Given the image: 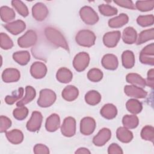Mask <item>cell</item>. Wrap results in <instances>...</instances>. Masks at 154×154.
<instances>
[{
    "mask_svg": "<svg viewBox=\"0 0 154 154\" xmlns=\"http://www.w3.org/2000/svg\"><path fill=\"white\" fill-rule=\"evenodd\" d=\"M129 21L127 14L121 13L119 16L114 17L108 20V26L112 28H118L122 27Z\"/></svg>",
    "mask_w": 154,
    "mask_h": 154,
    "instance_id": "7402d4cb",
    "label": "cell"
},
{
    "mask_svg": "<svg viewBox=\"0 0 154 154\" xmlns=\"http://www.w3.org/2000/svg\"><path fill=\"white\" fill-rule=\"evenodd\" d=\"M139 60L142 64L154 65V44L153 43L147 45L141 50Z\"/></svg>",
    "mask_w": 154,
    "mask_h": 154,
    "instance_id": "5b68a950",
    "label": "cell"
},
{
    "mask_svg": "<svg viewBox=\"0 0 154 154\" xmlns=\"http://www.w3.org/2000/svg\"><path fill=\"white\" fill-rule=\"evenodd\" d=\"M87 77L90 81L97 82L100 81L102 79L103 73L100 69L97 68H93L90 69L88 72Z\"/></svg>",
    "mask_w": 154,
    "mask_h": 154,
    "instance_id": "b9f144b4",
    "label": "cell"
},
{
    "mask_svg": "<svg viewBox=\"0 0 154 154\" xmlns=\"http://www.w3.org/2000/svg\"><path fill=\"white\" fill-rule=\"evenodd\" d=\"M146 85L151 88L153 87L154 85V69H151L147 72V81H146Z\"/></svg>",
    "mask_w": 154,
    "mask_h": 154,
    "instance_id": "681fc988",
    "label": "cell"
},
{
    "mask_svg": "<svg viewBox=\"0 0 154 154\" xmlns=\"http://www.w3.org/2000/svg\"><path fill=\"white\" fill-rule=\"evenodd\" d=\"M101 63L105 69L110 70H114L118 67L119 61L117 57L115 55L108 54L103 57Z\"/></svg>",
    "mask_w": 154,
    "mask_h": 154,
    "instance_id": "e0dca14e",
    "label": "cell"
},
{
    "mask_svg": "<svg viewBox=\"0 0 154 154\" xmlns=\"http://www.w3.org/2000/svg\"><path fill=\"white\" fill-rule=\"evenodd\" d=\"M85 100L88 105L94 106L98 104L100 102L101 95L96 90H90L85 94Z\"/></svg>",
    "mask_w": 154,
    "mask_h": 154,
    "instance_id": "1f68e13d",
    "label": "cell"
},
{
    "mask_svg": "<svg viewBox=\"0 0 154 154\" xmlns=\"http://www.w3.org/2000/svg\"><path fill=\"white\" fill-rule=\"evenodd\" d=\"M56 99V94L53 90L48 88L42 89L40 91L37 104L40 107L47 108L51 106L55 102Z\"/></svg>",
    "mask_w": 154,
    "mask_h": 154,
    "instance_id": "3957f363",
    "label": "cell"
},
{
    "mask_svg": "<svg viewBox=\"0 0 154 154\" xmlns=\"http://www.w3.org/2000/svg\"><path fill=\"white\" fill-rule=\"evenodd\" d=\"M4 27L11 34L13 35H17L25 29L26 24L22 20H17L5 24Z\"/></svg>",
    "mask_w": 154,
    "mask_h": 154,
    "instance_id": "2e32d148",
    "label": "cell"
},
{
    "mask_svg": "<svg viewBox=\"0 0 154 154\" xmlns=\"http://www.w3.org/2000/svg\"><path fill=\"white\" fill-rule=\"evenodd\" d=\"M61 95L64 100L69 102L73 101L78 97L79 90L73 85H67L63 89Z\"/></svg>",
    "mask_w": 154,
    "mask_h": 154,
    "instance_id": "ffe728a7",
    "label": "cell"
},
{
    "mask_svg": "<svg viewBox=\"0 0 154 154\" xmlns=\"http://www.w3.org/2000/svg\"><path fill=\"white\" fill-rule=\"evenodd\" d=\"M37 40V35L36 32L31 29L27 31L24 35L18 38L17 44L21 48H27L34 45Z\"/></svg>",
    "mask_w": 154,
    "mask_h": 154,
    "instance_id": "52a82bcc",
    "label": "cell"
},
{
    "mask_svg": "<svg viewBox=\"0 0 154 154\" xmlns=\"http://www.w3.org/2000/svg\"><path fill=\"white\" fill-rule=\"evenodd\" d=\"M122 39L126 44H134L137 39V32L136 30L131 26L126 27L123 31Z\"/></svg>",
    "mask_w": 154,
    "mask_h": 154,
    "instance_id": "44dd1931",
    "label": "cell"
},
{
    "mask_svg": "<svg viewBox=\"0 0 154 154\" xmlns=\"http://www.w3.org/2000/svg\"><path fill=\"white\" fill-rule=\"evenodd\" d=\"M24 90L22 87H20L17 91H14L12 95H7L5 98V102L8 105H12L17 100H19L23 96Z\"/></svg>",
    "mask_w": 154,
    "mask_h": 154,
    "instance_id": "ab89813d",
    "label": "cell"
},
{
    "mask_svg": "<svg viewBox=\"0 0 154 154\" xmlns=\"http://www.w3.org/2000/svg\"><path fill=\"white\" fill-rule=\"evenodd\" d=\"M34 153L35 154H48L49 153V148L42 144H37L34 147Z\"/></svg>",
    "mask_w": 154,
    "mask_h": 154,
    "instance_id": "7dc6e473",
    "label": "cell"
},
{
    "mask_svg": "<svg viewBox=\"0 0 154 154\" xmlns=\"http://www.w3.org/2000/svg\"><path fill=\"white\" fill-rule=\"evenodd\" d=\"M1 48L3 49L7 50L11 49L13 46V42L10 37L5 33L1 32Z\"/></svg>",
    "mask_w": 154,
    "mask_h": 154,
    "instance_id": "ee69618b",
    "label": "cell"
},
{
    "mask_svg": "<svg viewBox=\"0 0 154 154\" xmlns=\"http://www.w3.org/2000/svg\"><path fill=\"white\" fill-rule=\"evenodd\" d=\"M121 37V33L119 31L108 32L104 34L103 42L105 46L108 48H114L117 46Z\"/></svg>",
    "mask_w": 154,
    "mask_h": 154,
    "instance_id": "4fadbf2b",
    "label": "cell"
},
{
    "mask_svg": "<svg viewBox=\"0 0 154 154\" xmlns=\"http://www.w3.org/2000/svg\"><path fill=\"white\" fill-rule=\"evenodd\" d=\"M111 132L108 128H103L100 129L97 134L93 139V144L96 146H102L105 145L111 138Z\"/></svg>",
    "mask_w": 154,
    "mask_h": 154,
    "instance_id": "7c38bea8",
    "label": "cell"
},
{
    "mask_svg": "<svg viewBox=\"0 0 154 154\" xmlns=\"http://www.w3.org/2000/svg\"><path fill=\"white\" fill-rule=\"evenodd\" d=\"M122 123L124 127L127 129H135L139 123V120L137 116L134 115H125L122 119Z\"/></svg>",
    "mask_w": 154,
    "mask_h": 154,
    "instance_id": "d6a6232c",
    "label": "cell"
},
{
    "mask_svg": "<svg viewBox=\"0 0 154 154\" xmlns=\"http://www.w3.org/2000/svg\"><path fill=\"white\" fill-rule=\"evenodd\" d=\"M114 2L118 5L124 8L132 10H134L135 8V5L134 4L133 2L130 0H116L114 1Z\"/></svg>",
    "mask_w": 154,
    "mask_h": 154,
    "instance_id": "bcb514c9",
    "label": "cell"
},
{
    "mask_svg": "<svg viewBox=\"0 0 154 154\" xmlns=\"http://www.w3.org/2000/svg\"><path fill=\"white\" fill-rule=\"evenodd\" d=\"M126 107L129 112L134 114H139L143 109L142 103L135 99L128 100L126 103Z\"/></svg>",
    "mask_w": 154,
    "mask_h": 154,
    "instance_id": "4dcf8cb0",
    "label": "cell"
},
{
    "mask_svg": "<svg viewBox=\"0 0 154 154\" xmlns=\"http://www.w3.org/2000/svg\"><path fill=\"white\" fill-rule=\"evenodd\" d=\"M35 96H36L35 90L30 85L26 86L25 87V96L22 99L19 100L16 103L17 106L20 107V106H25L26 104L31 102L35 98Z\"/></svg>",
    "mask_w": 154,
    "mask_h": 154,
    "instance_id": "603a6c76",
    "label": "cell"
},
{
    "mask_svg": "<svg viewBox=\"0 0 154 154\" xmlns=\"http://www.w3.org/2000/svg\"><path fill=\"white\" fill-rule=\"evenodd\" d=\"M44 32L46 38L49 42L57 47H61L69 52L67 42L64 37L58 30L49 26L45 29Z\"/></svg>",
    "mask_w": 154,
    "mask_h": 154,
    "instance_id": "6da1fadb",
    "label": "cell"
},
{
    "mask_svg": "<svg viewBox=\"0 0 154 154\" xmlns=\"http://www.w3.org/2000/svg\"><path fill=\"white\" fill-rule=\"evenodd\" d=\"M124 91L128 96L138 99L144 98L147 95V93L143 88L135 85H125Z\"/></svg>",
    "mask_w": 154,
    "mask_h": 154,
    "instance_id": "9a60e30c",
    "label": "cell"
},
{
    "mask_svg": "<svg viewBox=\"0 0 154 154\" xmlns=\"http://www.w3.org/2000/svg\"><path fill=\"white\" fill-rule=\"evenodd\" d=\"M60 119L57 114L54 113L49 116L45 123V128L49 132H55L60 127Z\"/></svg>",
    "mask_w": 154,
    "mask_h": 154,
    "instance_id": "d6986e66",
    "label": "cell"
},
{
    "mask_svg": "<svg viewBox=\"0 0 154 154\" xmlns=\"http://www.w3.org/2000/svg\"><path fill=\"white\" fill-rule=\"evenodd\" d=\"M43 120V116L39 111H35L32 112L30 119L26 123V128L29 131L35 132L40 129Z\"/></svg>",
    "mask_w": 154,
    "mask_h": 154,
    "instance_id": "9c48e42d",
    "label": "cell"
},
{
    "mask_svg": "<svg viewBox=\"0 0 154 154\" xmlns=\"http://www.w3.org/2000/svg\"><path fill=\"white\" fill-rule=\"evenodd\" d=\"M29 111L25 106H20L13 110V114L14 117L18 120H24L28 116Z\"/></svg>",
    "mask_w": 154,
    "mask_h": 154,
    "instance_id": "7bdbcfd3",
    "label": "cell"
},
{
    "mask_svg": "<svg viewBox=\"0 0 154 154\" xmlns=\"http://www.w3.org/2000/svg\"><path fill=\"white\" fill-rule=\"evenodd\" d=\"M30 73L32 76L34 78L42 79L46 75L47 67L43 63L36 61L31 65Z\"/></svg>",
    "mask_w": 154,
    "mask_h": 154,
    "instance_id": "5bb4252c",
    "label": "cell"
},
{
    "mask_svg": "<svg viewBox=\"0 0 154 154\" xmlns=\"http://www.w3.org/2000/svg\"><path fill=\"white\" fill-rule=\"evenodd\" d=\"M57 79L61 83H69L73 78L72 72L66 67H61L59 69L56 74Z\"/></svg>",
    "mask_w": 154,
    "mask_h": 154,
    "instance_id": "4316f807",
    "label": "cell"
},
{
    "mask_svg": "<svg viewBox=\"0 0 154 154\" xmlns=\"http://www.w3.org/2000/svg\"><path fill=\"white\" fill-rule=\"evenodd\" d=\"M62 134L67 137H71L76 132V120L72 117H67L63 120L61 126Z\"/></svg>",
    "mask_w": 154,
    "mask_h": 154,
    "instance_id": "ba28073f",
    "label": "cell"
},
{
    "mask_svg": "<svg viewBox=\"0 0 154 154\" xmlns=\"http://www.w3.org/2000/svg\"><path fill=\"white\" fill-rule=\"evenodd\" d=\"M135 7L141 11H151L154 7V1H137L135 3Z\"/></svg>",
    "mask_w": 154,
    "mask_h": 154,
    "instance_id": "74e56055",
    "label": "cell"
},
{
    "mask_svg": "<svg viewBox=\"0 0 154 154\" xmlns=\"http://www.w3.org/2000/svg\"><path fill=\"white\" fill-rule=\"evenodd\" d=\"M90 56L85 52H81L75 55L73 61V66L77 72L84 71L88 66Z\"/></svg>",
    "mask_w": 154,
    "mask_h": 154,
    "instance_id": "8992f818",
    "label": "cell"
},
{
    "mask_svg": "<svg viewBox=\"0 0 154 154\" xmlns=\"http://www.w3.org/2000/svg\"><path fill=\"white\" fill-rule=\"evenodd\" d=\"M79 16L82 21L89 25H94L99 19L97 13L89 6L82 7L79 10Z\"/></svg>",
    "mask_w": 154,
    "mask_h": 154,
    "instance_id": "277c9868",
    "label": "cell"
},
{
    "mask_svg": "<svg viewBox=\"0 0 154 154\" xmlns=\"http://www.w3.org/2000/svg\"><path fill=\"white\" fill-rule=\"evenodd\" d=\"M0 14L1 20L5 22L12 20L16 16L14 11L7 6H2L1 7Z\"/></svg>",
    "mask_w": 154,
    "mask_h": 154,
    "instance_id": "836d02e7",
    "label": "cell"
},
{
    "mask_svg": "<svg viewBox=\"0 0 154 154\" xmlns=\"http://www.w3.org/2000/svg\"><path fill=\"white\" fill-rule=\"evenodd\" d=\"M11 126V121L7 117L1 116L0 117V132L3 133L7 131Z\"/></svg>",
    "mask_w": 154,
    "mask_h": 154,
    "instance_id": "f6af8a7d",
    "label": "cell"
},
{
    "mask_svg": "<svg viewBox=\"0 0 154 154\" xmlns=\"http://www.w3.org/2000/svg\"><path fill=\"white\" fill-rule=\"evenodd\" d=\"M13 60L21 66L26 65L30 60V54L27 51L16 52L13 54Z\"/></svg>",
    "mask_w": 154,
    "mask_h": 154,
    "instance_id": "f546056e",
    "label": "cell"
},
{
    "mask_svg": "<svg viewBox=\"0 0 154 154\" xmlns=\"http://www.w3.org/2000/svg\"><path fill=\"white\" fill-rule=\"evenodd\" d=\"M141 138L147 141L153 143L154 140V128L150 125L145 126L141 131Z\"/></svg>",
    "mask_w": 154,
    "mask_h": 154,
    "instance_id": "8d00e7d4",
    "label": "cell"
},
{
    "mask_svg": "<svg viewBox=\"0 0 154 154\" xmlns=\"http://www.w3.org/2000/svg\"><path fill=\"white\" fill-rule=\"evenodd\" d=\"M154 38V28L146 29L141 31L138 35L137 45L143 44L147 41L153 40Z\"/></svg>",
    "mask_w": 154,
    "mask_h": 154,
    "instance_id": "e575fe53",
    "label": "cell"
},
{
    "mask_svg": "<svg viewBox=\"0 0 154 154\" xmlns=\"http://www.w3.org/2000/svg\"><path fill=\"white\" fill-rule=\"evenodd\" d=\"M101 116L108 120L115 118L117 114V109L116 106L112 103L105 104L100 109Z\"/></svg>",
    "mask_w": 154,
    "mask_h": 154,
    "instance_id": "cb8c5ba5",
    "label": "cell"
},
{
    "mask_svg": "<svg viewBox=\"0 0 154 154\" xmlns=\"http://www.w3.org/2000/svg\"><path fill=\"white\" fill-rule=\"evenodd\" d=\"M122 64L126 69H131L135 64V56L132 51L126 50L122 55Z\"/></svg>",
    "mask_w": 154,
    "mask_h": 154,
    "instance_id": "f1b7e54d",
    "label": "cell"
},
{
    "mask_svg": "<svg viewBox=\"0 0 154 154\" xmlns=\"http://www.w3.org/2000/svg\"><path fill=\"white\" fill-rule=\"evenodd\" d=\"M20 77V72L14 68H7L2 73V79L4 82L7 83L17 82L19 80Z\"/></svg>",
    "mask_w": 154,
    "mask_h": 154,
    "instance_id": "ac0fdd59",
    "label": "cell"
},
{
    "mask_svg": "<svg viewBox=\"0 0 154 154\" xmlns=\"http://www.w3.org/2000/svg\"><path fill=\"white\" fill-rule=\"evenodd\" d=\"M5 135L8 141L14 144H20L23 140V134L19 129H13L10 131L6 132Z\"/></svg>",
    "mask_w": 154,
    "mask_h": 154,
    "instance_id": "484cf974",
    "label": "cell"
},
{
    "mask_svg": "<svg viewBox=\"0 0 154 154\" xmlns=\"http://www.w3.org/2000/svg\"><path fill=\"white\" fill-rule=\"evenodd\" d=\"M96 35L93 32L88 29L79 31L76 37V42L80 46L84 47H91L95 43Z\"/></svg>",
    "mask_w": 154,
    "mask_h": 154,
    "instance_id": "7a4b0ae2",
    "label": "cell"
},
{
    "mask_svg": "<svg viewBox=\"0 0 154 154\" xmlns=\"http://www.w3.org/2000/svg\"><path fill=\"white\" fill-rule=\"evenodd\" d=\"M116 136L117 139L124 143H128L133 139L132 132L125 127H119L116 131Z\"/></svg>",
    "mask_w": 154,
    "mask_h": 154,
    "instance_id": "d4e9b609",
    "label": "cell"
},
{
    "mask_svg": "<svg viewBox=\"0 0 154 154\" xmlns=\"http://www.w3.org/2000/svg\"><path fill=\"white\" fill-rule=\"evenodd\" d=\"M49 13L47 7L42 2L36 3L32 8L33 17L37 21H43L48 16Z\"/></svg>",
    "mask_w": 154,
    "mask_h": 154,
    "instance_id": "8fae6325",
    "label": "cell"
},
{
    "mask_svg": "<svg viewBox=\"0 0 154 154\" xmlns=\"http://www.w3.org/2000/svg\"><path fill=\"white\" fill-rule=\"evenodd\" d=\"M137 22L143 27L152 25L154 23V17L153 14L139 16L137 19Z\"/></svg>",
    "mask_w": 154,
    "mask_h": 154,
    "instance_id": "60d3db41",
    "label": "cell"
},
{
    "mask_svg": "<svg viewBox=\"0 0 154 154\" xmlns=\"http://www.w3.org/2000/svg\"><path fill=\"white\" fill-rule=\"evenodd\" d=\"M109 154H122L123 153L122 148L116 143H112L108 149Z\"/></svg>",
    "mask_w": 154,
    "mask_h": 154,
    "instance_id": "c3c4849f",
    "label": "cell"
},
{
    "mask_svg": "<svg viewBox=\"0 0 154 154\" xmlns=\"http://www.w3.org/2000/svg\"><path fill=\"white\" fill-rule=\"evenodd\" d=\"M96 126V122L93 118L84 117L80 122V132L84 135H90L94 131Z\"/></svg>",
    "mask_w": 154,
    "mask_h": 154,
    "instance_id": "30bf717a",
    "label": "cell"
},
{
    "mask_svg": "<svg viewBox=\"0 0 154 154\" xmlns=\"http://www.w3.org/2000/svg\"><path fill=\"white\" fill-rule=\"evenodd\" d=\"M126 80L128 83L138 87L144 88L146 85V80L137 73H128L126 76Z\"/></svg>",
    "mask_w": 154,
    "mask_h": 154,
    "instance_id": "83f0119b",
    "label": "cell"
},
{
    "mask_svg": "<svg viewBox=\"0 0 154 154\" xmlns=\"http://www.w3.org/2000/svg\"><path fill=\"white\" fill-rule=\"evenodd\" d=\"M11 5L22 16L26 17L29 14L28 8L22 1L19 0H13L11 1Z\"/></svg>",
    "mask_w": 154,
    "mask_h": 154,
    "instance_id": "d590c367",
    "label": "cell"
},
{
    "mask_svg": "<svg viewBox=\"0 0 154 154\" xmlns=\"http://www.w3.org/2000/svg\"><path fill=\"white\" fill-rule=\"evenodd\" d=\"M99 11L101 14L105 16H111L117 14L118 10L116 8L113 7L108 4H100L98 7Z\"/></svg>",
    "mask_w": 154,
    "mask_h": 154,
    "instance_id": "f35d334b",
    "label": "cell"
},
{
    "mask_svg": "<svg viewBox=\"0 0 154 154\" xmlns=\"http://www.w3.org/2000/svg\"><path fill=\"white\" fill-rule=\"evenodd\" d=\"M76 154V153H90V151L87 149V148H85V147H81V148H79L75 152Z\"/></svg>",
    "mask_w": 154,
    "mask_h": 154,
    "instance_id": "f907efd6",
    "label": "cell"
}]
</instances>
